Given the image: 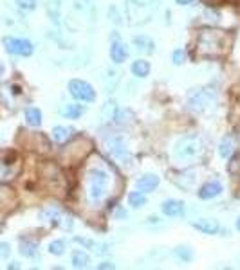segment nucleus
<instances>
[{
	"instance_id": "nucleus-1",
	"label": "nucleus",
	"mask_w": 240,
	"mask_h": 270,
	"mask_svg": "<svg viewBox=\"0 0 240 270\" xmlns=\"http://www.w3.org/2000/svg\"><path fill=\"white\" fill-rule=\"evenodd\" d=\"M108 173L103 168H94L90 170L87 176V202L90 206H100L108 194Z\"/></svg>"
},
{
	"instance_id": "nucleus-2",
	"label": "nucleus",
	"mask_w": 240,
	"mask_h": 270,
	"mask_svg": "<svg viewBox=\"0 0 240 270\" xmlns=\"http://www.w3.org/2000/svg\"><path fill=\"white\" fill-rule=\"evenodd\" d=\"M226 45H228V40H226V35L222 31H202L199 35L197 47L202 56L217 58V56L226 53V49H228Z\"/></svg>"
},
{
	"instance_id": "nucleus-3",
	"label": "nucleus",
	"mask_w": 240,
	"mask_h": 270,
	"mask_svg": "<svg viewBox=\"0 0 240 270\" xmlns=\"http://www.w3.org/2000/svg\"><path fill=\"white\" fill-rule=\"evenodd\" d=\"M159 0H126V17L132 25L146 24L157 9Z\"/></svg>"
},
{
	"instance_id": "nucleus-4",
	"label": "nucleus",
	"mask_w": 240,
	"mask_h": 270,
	"mask_svg": "<svg viewBox=\"0 0 240 270\" xmlns=\"http://www.w3.org/2000/svg\"><path fill=\"white\" fill-rule=\"evenodd\" d=\"M202 150V141L199 135H186L182 137L175 146V157L179 160H192L195 159Z\"/></svg>"
},
{
	"instance_id": "nucleus-5",
	"label": "nucleus",
	"mask_w": 240,
	"mask_h": 270,
	"mask_svg": "<svg viewBox=\"0 0 240 270\" xmlns=\"http://www.w3.org/2000/svg\"><path fill=\"white\" fill-rule=\"evenodd\" d=\"M20 171V159L15 152H0V182H9Z\"/></svg>"
},
{
	"instance_id": "nucleus-6",
	"label": "nucleus",
	"mask_w": 240,
	"mask_h": 270,
	"mask_svg": "<svg viewBox=\"0 0 240 270\" xmlns=\"http://www.w3.org/2000/svg\"><path fill=\"white\" fill-rule=\"evenodd\" d=\"M69 92L74 99L81 101V103H92L96 101V90L90 83L83 79H71L69 81Z\"/></svg>"
},
{
	"instance_id": "nucleus-7",
	"label": "nucleus",
	"mask_w": 240,
	"mask_h": 270,
	"mask_svg": "<svg viewBox=\"0 0 240 270\" xmlns=\"http://www.w3.org/2000/svg\"><path fill=\"white\" fill-rule=\"evenodd\" d=\"M4 45H6V51L11 54H17V56H31L35 47L29 40H24V38H11L7 36L4 38Z\"/></svg>"
},
{
	"instance_id": "nucleus-8",
	"label": "nucleus",
	"mask_w": 240,
	"mask_h": 270,
	"mask_svg": "<svg viewBox=\"0 0 240 270\" xmlns=\"http://www.w3.org/2000/svg\"><path fill=\"white\" fill-rule=\"evenodd\" d=\"M211 101V96L210 92H206V90H197V92H193L192 96H190V108H192L193 112H202L206 108V106L210 105Z\"/></svg>"
},
{
	"instance_id": "nucleus-9",
	"label": "nucleus",
	"mask_w": 240,
	"mask_h": 270,
	"mask_svg": "<svg viewBox=\"0 0 240 270\" xmlns=\"http://www.w3.org/2000/svg\"><path fill=\"white\" fill-rule=\"evenodd\" d=\"M161 211L162 214H166V216L174 218V216H180L182 212H184V204L180 202V200H164L161 206Z\"/></svg>"
},
{
	"instance_id": "nucleus-10",
	"label": "nucleus",
	"mask_w": 240,
	"mask_h": 270,
	"mask_svg": "<svg viewBox=\"0 0 240 270\" xmlns=\"http://www.w3.org/2000/svg\"><path fill=\"white\" fill-rule=\"evenodd\" d=\"M192 225L197 231H200L202 234H217L219 229H220L219 222H217V220H211V218H200L197 222H193Z\"/></svg>"
},
{
	"instance_id": "nucleus-11",
	"label": "nucleus",
	"mask_w": 240,
	"mask_h": 270,
	"mask_svg": "<svg viewBox=\"0 0 240 270\" xmlns=\"http://www.w3.org/2000/svg\"><path fill=\"white\" fill-rule=\"evenodd\" d=\"M134 47L138 49V53L141 54H152L154 51H156V43H154V40H152L150 36H134Z\"/></svg>"
},
{
	"instance_id": "nucleus-12",
	"label": "nucleus",
	"mask_w": 240,
	"mask_h": 270,
	"mask_svg": "<svg viewBox=\"0 0 240 270\" xmlns=\"http://www.w3.org/2000/svg\"><path fill=\"white\" fill-rule=\"evenodd\" d=\"M220 193H222V184L217 182V180H211V182L204 184V186L200 188L199 196L202 200H211V198H217Z\"/></svg>"
},
{
	"instance_id": "nucleus-13",
	"label": "nucleus",
	"mask_w": 240,
	"mask_h": 270,
	"mask_svg": "<svg viewBox=\"0 0 240 270\" xmlns=\"http://www.w3.org/2000/svg\"><path fill=\"white\" fill-rule=\"evenodd\" d=\"M85 108L83 105H78V103H67L60 108V116L65 119H78L81 117L85 114Z\"/></svg>"
},
{
	"instance_id": "nucleus-14",
	"label": "nucleus",
	"mask_w": 240,
	"mask_h": 270,
	"mask_svg": "<svg viewBox=\"0 0 240 270\" xmlns=\"http://www.w3.org/2000/svg\"><path fill=\"white\" fill-rule=\"evenodd\" d=\"M108 152L112 153V157L121 162H125L128 160V152H126V146L123 144L121 139H112V141L108 142Z\"/></svg>"
},
{
	"instance_id": "nucleus-15",
	"label": "nucleus",
	"mask_w": 240,
	"mask_h": 270,
	"mask_svg": "<svg viewBox=\"0 0 240 270\" xmlns=\"http://www.w3.org/2000/svg\"><path fill=\"white\" fill-rule=\"evenodd\" d=\"M136 186H138L139 191H143V193H150V191H154V189L159 186V176L152 175V173L143 175L138 182H136Z\"/></svg>"
},
{
	"instance_id": "nucleus-16",
	"label": "nucleus",
	"mask_w": 240,
	"mask_h": 270,
	"mask_svg": "<svg viewBox=\"0 0 240 270\" xmlns=\"http://www.w3.org/2000/svg\"><path fill=\"white\" fill-rule=\"evenodd\" d=\"M126 56H128V51H126L125 43H121L120 40H116L110 43V59H112L114 63H123Z\"/></svg>"
},
{
	"instance_id": "nucleus-17",
	"label": "nucleus",
	"mask_w": 240,
	"mask_h": 270,
	"mask_svg": "<svg viewBox=\"0 0 240 270\" xmlns=\"http://www.w3.org/2000/svg\"><path fill=\"white\" fill-rule=\"evenodd\" d=\"M132 74L138 77H146L150 74V63L146 61V59H136L132 63Z\"/></svg>"
},
{
	"instance_id": "nucleus-18",
	"label": "nucleus",
	"mask_w": 240,
	"mask_h": 270,
	"mask_svg": "<svg viewBox=\"0 0 240 270\" xmlns=\"http://www.w3.org/2000/svg\"><path fill=\"white\" fill-rule=\"evenodd\" d=\"M25 123L29 126H40L42 124V112L35 108V106H29L25 110Z\"/></svg>"
},
{
	"instance_id": "nucleus-19",
	"label": "nucleus",
	"mask_w": 240,
	"mask_h": 270,
	"mask_svg": "<svg viewBox=\"0 0 240 270\" xmlns=\"http://www.w3.org/2000/svg\"><path fill=\"white\" fill-rule=\"evenodd\" d=\"M71 263L74 269H85V267H89V263H90L89 254L83 252V251H76V252L72 254Z\"/></svg>"
},
{
	"instance_id": "nucleus-20",
	"label": "nucleus",
	"mask_w": 240,
	"mask_h": 270,
	"mask_svg": "<svg viewBox=\"0 0 240 270\" xmlns=\"http://www.w3.org/2000/svg\"><path fill=\"white\" fill-rule=\"evenodd\" d=\"M146 204V196H144L143 191H132V193L128 194V206L134 207V209H139V207H143Z\"/></svg>"
},
{
	"instance_id": "nucleus-21",
	"label": "nucleus",
	"mask_w": 240,
	"mask_h": 270,
	"mask_svg": "<svg viewBox=\"0 0 240 270\" xmlns=\"http://www.w3.org/2000/svg\"><path fill=\"white\" fill-rule=\"evenodd\" d=\"M72 135V130L71 128H65V126H54L53 128V139L56 142H65L71 139Z\"/></svg>"
},
{
	"instance_id": "nucleus-22",
	"label": "nucleus",
	"mask_w": 240,
	"mask_h": 270,
	"mask_svg": "<svg viewBox=\"0 0 240 270\" xmlns=\"http://www.w3.org/2000/svg\"><path fill=\"white\" fill-rule=\"evenodd\" d=\"M38 251V245L35 241H29V240H22L20 241V254L25 256V258H33Z\"/></svg>"
},
{
	"instance_id": "nucleus-23",
	"label": "nucleus",
	"mask_w": 240,
	"mask_h": 270,
	"mask_svg": "<svg viewBox=\"0 0 240 270\" xmlns=\"http://www.w3.org/2000/svg\"><path fill=\"white\" fill-rule=\"evenodd\" d=\"M174 254H175V258L180 259L182 263H190V261L193 259V251L190 249V247H186V245H184V247H177V249L174 251Z\"/></svg>"
},
{
	"instance_id": "nucleus-24",
	"label": "nucleus",
	"mask_w": 240,
	"mask_h": 270,
	"mask_svg": "<svg viewBox=\"0 0 240 270\" xmlns=\"http://www.w3.org/2000/svg\"><path fill=\"white\" fill-rule=\"evenodd\" d=\"M233 152V141H231V137H226L222 142H220V146H219V153H220V157H229Z\"/></svg>"
},
{
	"instance_id": "nucleus-25",
	"label": "nucleus",
	"mask_w": 240,
	"mask_h": 270,
	"mask_svg": "<svg viewBox=\"0 0 240 270\" xmlns=\"http://www.w3.org/2000/svg\"><path fill=\"white\" fill-rule=\"evenodd\" d=\"M49 252L53 254V256H61V254L65 252V243L61 240L51 241L49 243Z\"/></svg>"
},
{
	"instance_id": "nucleus-26",
	"label": "nucleus",
	"mask_w": 240,
	"mask_h": 270,
	"mask_svg": "<svg viewBox=\"0 0 240 270\" xmlns=\"http://www.w3.org/2000/svg\"><path fill=\"white\" fill-rule=\"evenodd\" d=\"M40 218H42L43 222H56L58 220V211L53 209V207H47V209H43L40 212Z\"/></svg>"
},
{
	"instance_id": "nucleus-27",
	"label": "nucleus",
	"mask_w": 240,
	"mask_h": 270,
	"mask_svg": "<svg viewBox=\"0 0 240 270\" xmlns=\"http://www.w3.org/2000/svg\"><path fill=\"white\" fill-rule=\"evenodd\" d=\"M17 6L24 11H35L36 9V0H15Z\"/></svg>"
},
{
	"instance_id": "nucleus-28",
	"label": "nucleus",
	"mask_w": 240,
	"mask_h": 270,
	"mask_svg": "<svg viewBox=\"0 0 240 270\" xmlns=\"http://www.w3.org/2000/svg\"><path fill=\"white\" fill-rule=\"evenodd\" d=\"M174 63L175 65H182L184 61H186V53L182 51V49H177V51H174Z\"/></svg>"
},
{
	"instance_id": "nucleus-29",
	"label": "nucleus",
	"mask_w": 240,
	"mask_h": 270,
	"mask_svg": "<svg viewBox=\"0 0 240 270\" xmlns=\"http://www.w3.org/2000/svg\"><path fill=\"white\" fill-rule=\"evenodd\" d=\"M9 254H11V247H9V243H4V241H2V243H0V256H2V258H7Z\"/></svg>"
},
{
	"instance_id": "nucleus-30",
	"label": "nucleus",
	"mask_w": 240,
	"mask_h": 270,
	"mask_svg": "<svg viewBox=\"0 0 240 270\" xmlns=\"http://www.w3.org/2000/svg\"><path fill=\"white\" fill-rule=\"evenodd\" d=\"M108 17L112 18L114 24H121V18H120V15H118V11H116V7H110V9H108Z\"/></svg>"
},
{
	"instance_id": "nucleus-31",
	"label": "nucleus",
	"mask_w": 240,
	"mask_h": 270,
	"mask_svg": "<svg viewBox=\"0 0 240 270\" xmlns=\"http://www.w3.org/2000/svg\"><path fill=\"white\" fill-rule=\"evenodd\" d=\"M98 269H100V270L114 269V263H110V261H105V263H100V265H98Z\"/></svg>"
},
{
	"instance_id": "nucleus-32",
	"label": "nucleus",
	"mask_w": 240,
	"mask_h": 270,
	"mask_svg": "<svg viewBox=\"0 0 240 270\" xmlns=\"http://www.w3.org/2000/svg\"><path fill=\"white\" fill-rule=\"evenodd\" d=\"M175 2H177L179 6H188V4H192L193 0H175Z\"/></svg>"
},
{
	"instance_id": "nucleus-33",
	"label": "nucleus",
	"mask_w": 240,
	"mask_h": 270,
	"mask_svg": "<svg viewBox=\"0 0 240 270\" xmlns=\"http://www.w3.org/2000/svg\"><path fill=\"white\" fill-rule=\"evenodd\" d=\"M9 269H20V265H17V263H11V265H9Z\"/></svg>"
},
{
	"instance_id": "nucleus-34",
	"label": "nucleus",
	"mask_w": 240,
	"mask_h": 270,
	"mask_svg": "<svg viewBox=\"0 0 240 270\" xmlns=\"http://www.w3.org/2000/svg\"><path fill=\"white\" fill-rule=\"evenodd\" d=\"M237 229L240 231V216H239V220H237Z\"/></svg>"
}]
</instances>
